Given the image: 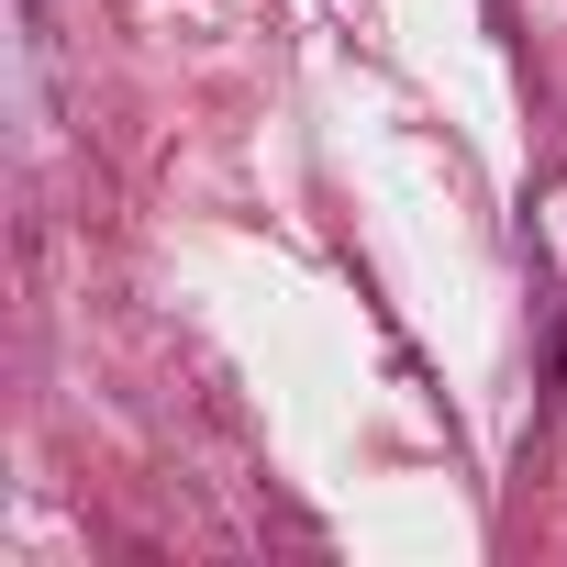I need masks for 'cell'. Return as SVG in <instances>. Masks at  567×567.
Listing matches in <instances>:
<instances>
[{"mask_svg": "<svg viewBox=\"0 0 567 567\" xmlns=\"http://www.w3.org/2000/svg\"><path fill=\"white\" fill-rule=\"evenodd\" d=\"M556 379H567V334H556Z\"/></svg>", "mask_w": 567, "mask_h": 567, "instance_id": "cell-1", "label": "cell"}]
</instances>
